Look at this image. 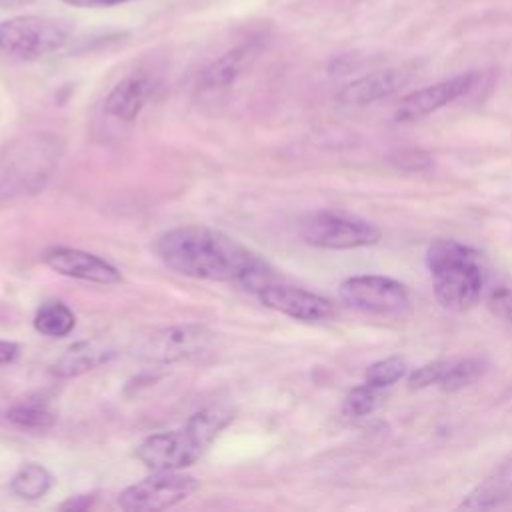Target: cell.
Listing matches in <instances>:
<instances>
[{
  "mask_svg": "<svg viewBox=\"0 0 512 512\" xmlns=\"http://www.w3.org/2000/svg\"><path fill=\"white\" fill-rule=\"evenodd\" d=\"M486 306L496 318L512 324V284L494 288L486 300Z\"/></svg>",
  "mask_w": 512,
  "mask_h": 512,
  "instance_id": "cell-25",
  "label": "cell"
},
{
  "mask_svg": "<svg viewBox=\"0 0 512 512\" xmlns=\"http://www.w3.org/2000/svg\"><path fill=\"white\" fill-rule=\"evenodd\" d=\"M92 500H94V496L82 494V496H74V498L66 500L64 504H60V508L62 510H84V508L92 506Z\"/></svg>",
  "mask_w": 512,
  "mask_h": 512,
  "instance_id": "cell-28",
  "label": "cell"
},
{
  "mask_svg": "<svg viewBox=\"0 0 512 512\" xmlns=\"http://www.w3.org/2000/svg\"><path fill=\"white\" fill-rule=\"evenodd\" d=\"M198 490V480L176 470H156V474L128 486L118 504L128 512H158L184 502Z\"/></svg>",
  "mask_w": 512,
  "mask_h": 512,
  "instance_id": "cell-8",
  "label": "cell"
},
{
  "mask_svg": "<svg viewBox=\"0 0 512 512\" xmlns=\"http://www.w3.org/2000/svg\"><path fill=\"white\" fill-rule=\"evenodd\" d=\"M500 506H512V484H508L502 492V500H500Z\"/></svg>",
  "mask_w": 512,
  "mask_h": 512,
  "instance_id": "cell-30",
  "label": "cell"
},
{
  "mask_svg": "<svg viewBox=\"0 0 512 512\" xmlns=\"http://www.w3.org/2000/svg\"><path fill=\"white\" fill-rule=\"evenodd\" d=\"M114 356V350L108 348L100 340H84L68 346L62 356H58L50 368L54 376L70 378L90 372L102 364H106Z\"/></svg>",
  "mask_w": 512,
  "mask_h": 512,
  "instance_id": "cell-16",
  "label": "cell"
},
{
  "mask_svg": "<svg viewBox=\"0 0 512 512\" xmlns=\"http://www.w3.org/2000/svg\"><path fill=\"white\" fill-rule=\"evenodd\" d=\"M260 46L256 42H244L224 52L220 58L210 62L198 78V86L202 90H222L228 88L242 76L252 62L256 60Z\"/></svg>",
  "mask_w": 512,
  "mask_h": 512,
  "instance_id": "cell-14",
  "label": "cell"
},
{
  "mask_svg": "<svg viewBox=\"0 0 512 512\" xmlns=\"http://www.w3.org/2000/svg\"><path fill=\"white\" fill-rule=\"evenodd\" d=\"M52 484L54 478L42 464L28 462L12 476L10 490L24 500H38L52 488Z\"/></svg>",
  "mask_w": 512,
  "mask_h": 512,
  "instance_id": "cell-18",
  "label": "cell"
},
{
  "mask_svg": "<svg viewBox=\"0 0 512 512\" xmlns=\"http://www.w3.org/2000/svg\"><path fill=\"white\" fill-rule=\"evenodd\" d=\"M406 374V362L398 356H390L384 360H378L366 368V384L374 388H386L398 382Z\"/></svg>",
  "mask_w": 512,
  "mask_h": 512,
  "instance_id": "cell-21",
  "label": "cell"
},
{
  "mask_svg": "<svg viewBox=\"0 0 512 512\" xmlns=\"http://www.w3.org/2000/svg\"><path fill=\"white\" fill-rule=\"evenodd\" d=\"M154 92V82L148 74L142 72H134L126 78H122L106 96L104 102V110L124 122L134 120L144 104L148 102V98Z\"/></svg>",
  "mask_w": 512,
  "mask_h": 512,
  "instance_id": "cell-15",
  "label": "cell"
},
{
  "mask_svg": "<svg viewBox=\"0 0 512 512\" xmlns=\"http://www.w3.org/2000/svg\"><path fill=\"white\" fill-rule=\"evenodd\" d=\"M6 420L22 430L40 432L48 430L56 422V416L48 408V404L40 400H22L6 410Z\"/></svg>",
  "mask_w": 512,
  "mask_h": 512,
  "instance_id": "cell-19",
  "label": "cell"
},
{
  "mask_svg": "<svg viewBox=\"0 0 512 512\" xmlns=\"http://www.w3.org/2000/svg\"><path fill=\"white\" fill-rule=\"evenodd\" d=\"M478 82L476 72H462L458 76H452L448 80L436 82L432 86H424L400 100L394 112V122H414L420 118L430 116L432 112L444 108L446 104L466 96L474 84Z\"/></svg>",
  "mask_w": 512,
  "mask_h": 512,
  "instance_id": "cell-10",
  "label": "cell"
},
{
  "mask_svg": "<svg viewBox=\"0 0 512 512\" xmlns=\"http://www.w3.org/2000/svg\"><path fill=\"white\" fill-rule=\"evenodd\" d=\"M232 410L224 406H208L190 416L180 430L158 432L148 436L136 456L152 470H180L192 466L212 440L232 422Z\"/></svg>",
  "mask_w": 512,
  "mask_h": 512,
  "instance_id": "cell-2",
  "label": "cell"
},
{
  "mask_svg": "<svg viewBox=\"0 0 512 512\" xmlns=\"http://www.w3.org/2000/svg\"><path fill=\"white\" fill-rule=\"evenodd\" d=\"M36 0H0V8H22Z\"/></svg>",
  "mask_w": 512,
  "mask_h": 512,
  "instance_id": "cell-29",
  "label": "cell"
},
{
  "mask_svg": "<svg viewBox=\"0 0 512 512\" xmlns=\"http://www.w3.org/2000/svg\"><path fill=\"white\" fill-rule=\"evenodd\" d=\"M76 326L74 312L62 302H46L34 314V328L50 338L68 336Z\"/></svg>",
  "mask_w": 512,
  "mask_h": 512,
  "instance_id": "cell-17",
  "label": "cell"
},
{
  "mask_svg": "<svg viewBox=\"0 0 512 512\" xmlns=\"http://www.w3.org/2000/svg\"><path fill=\"white\" fill-rule=\"evenodd\" d=\"M258 298L264 306L302 322H324L334 316L330 300L296 286L264 284L258 288Z\"/></svg>",
  "mask_w": 512,
  "mask_h": 512,
  "instance_id": "cell-11",
  "label": "cell"
},
{
  "mask_svg": "<svg viewBox=\"0 0 512 512\" xmlns=\"http://www.w3.org/2000/svg\"><path fill=\"white\" fill-rule=\"evenodd\" d=\"M54 160L52 142H44V136L16 144L0 170V194L12 198L36 192L48 180Z\"/></svg>",
  "mask_w": 512,
  "mask_h": 512,
  "instance_id": "cell-6",
  "label": "cell"
},
{
  "mask_svg": "<svg viewBox=\"0 0 512 512\" xmlns=\"http://www.w3.org/2000/svg\"><path fill=\"white\" fill-rule=\"evenodd\" d=\"M376 390L378 388H374V386H370L366 382L362 386H356V388L348 390V394L344 396L342 412L346 416H352V418L368 416L378 406V392Z\"/></svg>",
  "mask_w": 512,
  "mask_h": 512,
  "instance_id": "cell-23",
  "label": "cell"
},
{
  "mask_svg": "<svg viewBox=\"0 0 512 512\" xmlns=\"http://www.w3.org/2000/svg\"><path fill=\"white\" fill-rule=\"evenodd\" d=\"M426 266L438 304L452 312L472 308L484 290L480 254L456 240H436L426 250Z\"/></svg>",
  "mask_w": 512,
  "mask_h": 512,
  "instance_id": "cell-3",
  "label": "cell"
},
{
  "mask_svg": "<svg viewBox=\"0 0 512 512\" xmlns=\"http://www.w3.org/2000/svg\"><path fill=\"white\" fill-rule=\"evenodd\" d=\"M18 344L8 342V340H0V364H10L18 358Z\"/></svg>",
  "mask_w": 512,
  "mask_h": 512,
  "instance_id": "cell-27",
  "label": "cell"
},
{
  "mask_svg": "<svg viewBox=\"0 0 512 512\" xmlns=\"http://www.w3.org/2000/svg\"><path fill=\"white\" fill-rule=\"evenodd\" d=\"M504 488H506V484L500 478H496V480L490 478V480L482 482L480 486H476L470 494H466V498L460 502L458 508H468V510L500 508Z\"/></svg>",
  "mask_w": 512,
  "mask_h": 512,
  "instance_id": "cell-22",
  "label": "cell"
},
{
  "mask_svg": "<svg viewBox=\"0 0 512 512\" xmlns=\"http://www.w3.org/2000/svg\"><path fill=\"white\" fill-rule=\"evenodd\" d=\"M156 254L174 272L214 282H244L264 286L268 266L258 254L220 230L178 226L158 236Z\"/></svg>",
  "mask_w": 512,
  "mask_h": 512,
  "instance_id": "cell-1",
  "label": "cell"
},
{
  "mask_svg": "<svg viewBox=\"0 0 512 512\" xmlns=\"http://www.w3.org/2000/svg\"><path fill=\"white\" fill-rule=\"evenodd\" d=\"M338 294L344 304L366 314L402 316L410 306L406 286L378 274L350 276L340 284Z\"/></svg>",
  "mask_w": 512,
  "mask_h": 512,
  "instance_id": "cell-7",
  "label": "cell"
},
{
  "mask_svg": "<svg viewBox=\"0 0 512 512\" xmlns=\"http://www.w3.org/2000/svg\"><path fill=\"white\" fill-rule=\"evenodd\" d=\"M212 342V332L200 324H176L156 328L138 338L134 354L156 364H170L202 354Z\"/></svg>",
  "mask_w": 512,
  "mask_h": 512,
  "instance_id": "cell-9",
  "label": "cell"
},
{
  "mask_svg": "<svg viewBox=\"0 0 512 512\" xmlns=\"http://www.w3.org/2000/svg\"><path fill=\"white\" fill-rule=\"evenodd\" d=\"M72 34L68 20L50 16H14L0 22V52L38 60L60 50Z\"/></svg>",
  "mask_w": 512,
  "mask_h": 512,
  "instance_id": "cell-4",
  "label": "cell"
},
{
  "mask_svg": "<svg viewBox=\"0 0 512 512\" xmlns=\"http://www.w3.org/2000/svg\"><path fill=\"white\" fill-rule=\"evenodd\" d=\"M300 236L306 244L328 250H350L372 246L380 240V230L364 218L320 210L308 214L300 224Z\"/></svg>",
  "mask_w": 512,
  "mask_h": 512,
  "instance_id": "cell-5",
  "label": "cell"
},
{
  "mask_svg": "<svg viewBox=\"0 0 512 512\" xmlns=\"http://www.w3.org/2000/svg\"><path fill=\"white\" fill-rule=\"evenodd\" d=\"M484 370H486V362L480 358L450 360L438 386L444 392H458V390L474 384L484 374Z\"/></svg>",
  "mask_w": 512,
  "mask_h": 512,
  "instance_id": "cell-20",
  "label": "cell"
},
{
  "mask_svg": "<svg viewBox=\"0 0 512 512\" xmlns=\"http://www.w3.org/2000/svg\"><path fill=\"white\" fill-rule=\"evenodd\" d=\"M42 260L48 268L68 278L94 282V284H118L122 280V274L116 266H112L110 262H106L96 254H90L78 248L56 246L46 250Z\"/></svg>",
  "mask_w": 512,
  "mask_h": 512,
  "instance_id": "cell-12",
  "label": "cell"
},
{
  "mask_svg": "<svg viewBox=\"0 0 512 512\" xmlns=\"http://www.w3.org/2000/svg\"><path fill=\"white\" fill-rule=\"evenodd\" d=\"M450 360H434L428 364L418 366L408 374V384L410 388H428L432 384H440Z\"/></svg>",
  "mask_w": 512,
  "mask_h": 512,
  "instance_id": "cell-24",
  "label": "cell"
},
{
  "mask_svg": "<svg viewBox=\"0 0 512 512\" xmlns=\"http://www.w3.org/2000/svg\"><path fill=\"white\" fill-rule=\"evenodd\" d=\"M410 82V72L406 68H386L348 82L338 92V102L346 106H366L392 96Z\"/></svg>",
  "mask_w": 512,
  "mask_h": 512,
  "instance_id": "cell-13",
  "label": "cell"
},
{
  "mask_svg": "<svg viewBox=\"0 0 512 512\" xmlns=\"http://www.w3.org/2000/svg\"><path fill=\"white\" fill-rule=\"evenodd\" d=\"M60 2L74 6V8H110V6L124 4L130 0H60Z\"/></svg>",
  "mask_w": 512,
  "mask_h": 512,
  "instance_id": "cell-26",
  "label": "cell"
}]
</instances>
